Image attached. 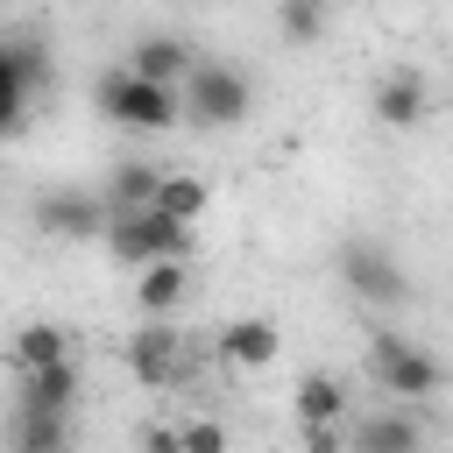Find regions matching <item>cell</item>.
I'll list each match as a JSON object with an SVG mask.
<instances>
[{"label": "cell", "instance_id": "6da1fadb", "mask_svg": "<svg viewBox=\"0 0 453 453\" xmlns=\"http://www.w3.org/2000/svg\"><path fill=\"white\" fill-rule=\"evenodd\" d=\"M92 99H99V113H106L113 127H134V134H170V127L184 120V85L142 78V71H127V64L99 71Z\"/></svg>", "mask_w": 453, "mask_h": 453}, {"label": "cell", "instance_id": "7a4b0ae2", "mask_svg": "<svg viewBox=\"0 0 453 453\" xmlns=\"http://www.w3.org/2000/svg\"><path fill=\"white\" fill-rule=\"evenodd\" d=\"M368 375H375V389L382 396H396V403H425V396H439L446 389V361L432 354V347H418V340H403V333H368Z\"/></svg>", "mask_w": 453, "mask_h": 453}, {"label": "cell", "instance_id": "3957f363", "mask_svg": "<svg viewBox=\"0 0 453 453\" xmlns=\"http://www.w3.org/2000/svg\"><path fill=\"white\" fill-rule=\"evenodd\" d=\"M106 248H113V262H127V269H149V262H163V255H191V219H177V212H163V205L113 212V226H106Z\"/></svg>", "mask_w": 453, "mask_h": 453}, {"label": "cell", "instance_id": "277c9868", "mask_svg": "<svg viewBox=\"0 0 453 453\" xmlns=\"http://www.w3.org/2000/svg\"><path fill=\"white\" fill-rule=\"evenodd\" d=\"M255 113V85L234 64H198L184 78V127H241Z\"/></svg>", "mask_w": 453, "mask_h": 453}, {"label": "cell", "instance_id": "5b68a950", "mask_svg": "<svg viewBox=\"0 0 453 453\" xmlns=\"http://www.w3.org/2000/svg\"><path fill=\"white\" fill-rule=\"evenodd\" d=\"M333 262H340V283H347L361 304H375V311H396V304L411 297V276H403V262H396L382 241H361V234H354V241H340Z\"/></svg>", "mask_w": 453, "mask_h": 453}, {"label": "cell", "instance_id": "8992f818", "mask_svg": "<svg viewBox=\"0 0 453 453\" xmlns=\"http://www.w3.org/2000/svg\"><path fill=\"white\" fill-rule=\"evenodd\" d=\"M127 375H134L142 389H170V382L191 375V354H184L177 319H149L142 333H127Z\"/></svg>", "mask_w": 453, "mask_h": 453}, {"label": "cell", "instance_id": "52a82bcc", "mask_svg": "<svg viewBox=\"0 0 453 453\" xmlns=\"http://www.w3.org/2000/svg\"><path fill=\"white\" fill-rule=\"evenodd\" d=\"M35 226L57 234V241H106L113 198L106 191H42L35 198Z\"/></svg>", "mask_w": 453, "mask_h": 453}, {"label": "cell", "instance_id": "ba28073f", "mask_svg": "<svg viewBox=\"0 0 453 453\" xmlns=\"http://www.w3.org/2000/svg\"><path fill=\"white\" fill-rule=\"evenodd\" d=\"M347 453H425V411L418 403H382L347 425Z\"/></svg>", "mask_w": 453, "mask_h": 453}, {"label": "cell", "instance_id": "9c48e42d", "mask_svg": "<svg viewBox=\"0 0 453 453\" xmlns=\"http://www.w3.org/2000/svg\"><path fill=\"white\" fill-rule=\"evenodd\" d=\"M0 71H7V127H21L28 120V99L42 92V78H50V57H42V42L35 35H7L0 42Z\"/></svg>", "mask_w": 453, "mask_h": 453}, {"label": "cell", "instance_id": "30bf717a", "mask_svg": "<svg viewBox=\"0 0 453 453\" xmlns=\"http://www.w3.org/2000/svg\"><path fill=\"white\" fill-rule=\"evenodd\" d=\"M212 354L226 361V368H269L276 354H283V326L276 319H226L219 326V340H212Z\"/></svg>", "mask_w": 453, "mask_h": 453}, {"label": "cell", "instance_id": "8fae6325", "mask_svg": "<svg viewBox=\"0 0 453 453\" xmlns=\"http://www.w3.org/2000/svg\"><path fill=\"white\" fill-rule=\"evenodd\" d=\"M368 113H375L382 127H418V120L432 113V85H425L418 71H382V78H375Z\"/></svg>", "mask_w": 453, "mask_h": 453}, {"label": "cell", "instance_id": "7c38bea8", "mask_svg": "<svg viewBox=\"0 0 453 453\" xmlns=\"http://www.w3.org/2000/svg\"><path fill=\"white\" fill-rule=\"evenodd\" d=\"M14 403H21V411H64V418H71V403H78V368H71V361L21 368V382H14Z\"/></svg>", "mask_w": 453, "mask_h": 453}, {"label": "cell", "instance_id": "4fadbf2b", "mask_svg": "<svg viewBox=\"0 0 453 453\" xmlns=\"http://www.w3.org/2000/svg\"><path fill=\"white\" fill-rule=\"evenodd\" d=\"M127 71L163 78V85H184V78L198 71V57H191V42H184V35H142V42L127 50Z\"/></svg>", "mask_w": 453, "mask_h": 453}, {"label": "cell", "instance_id": "5bb4252c", "mask_svg": "<svg viewBox=\"0 0 453 453\" xmlns=\"http://www.w3.org/2000/svg\"><path fill=\"white\" fill-rule=\"evenodd\" d=\"M184 290H191V269H184V255H163V262H149V269H142V283H134V304H142L149 319H170V311L184 304Z\"/></svg>", "mask_w": 453, "mask_h": 453}, {"label": "cell", "instance_id": "9a60e30c", "mask_svg": "<svg viewBox=\"0 0 453 453\" xmlns=\"http://www.w3.org/2000/svg\"><path fill=\"white\" fill-rule=\"evenodd\" d=\"M163 177H170V170H156V163H142V156L113 163V177H106V198H113V212H142V205H156Z\"/></svg>", "mask_w": 453, "mask_h": 453}, {"label": "cell", "instance_id": "2e32d148", "mask_svg": "<svg viewBox=\"0 0 453 453\" xmlns=\"http://www.w3.org/2000/svg\"><path fill=\"white\" fill-rule=\"evenodd\" d=\"M290 411H297V425H326V418H347V389H340V375H326V368L297 375V389H290Z\"/></svg>", "mask_w": 453, "mask_h": 453}, {"label": "cell", "instance_id": "e0dca14e", "mask_svg": "<svg viewBox=\"0 0 453 453\" xmlns=\"http://www.w3.org/2000/svg\"><path fill=\"white\" fill-rule=\"evenodd\" d=\"M14 453H71V418L64 411H21L14 403Z\"/></svg>", "mask_w": 453, "mask_h": 453}, {"label": "cell", "instance_id": "ac0fdd59", "mask_svg": "<svg viewBox=\"0 0 453 453\" xmlns=\"http://www.w3.org/2000/svg\"><path fill=\"white\" fill-rule=\"evenodd\" d=\"M50 361H71V333L50 326V319L21 326V333H14V368H50Z\"/></svg>", "mask_w": 453, "mask_h": 453}, {"label": "cell", "instance_id": "d6986e66", "mask_svg": "<svg viewBox=\"0 0 453 453\" xmlns=\"http://www.w3.org/2000/svg\"><path fill=\"white\" fill-rule=\"evenodd\" d=\"M276 35L283 42H319L326 35V0H276Z\"/></svg>", "mask_w": 453, "mask_h": 453}, {"label": "cell", "instance_id": "ffe728a7", "mask_svg": "<svg viewBox=\"0 0 453 453\" xmlns=\"http://www.w3.org/2000/svg\"><path fill=\"white\" fill-rule=\"evenodd\" d=\"M156 205H163V212H177V219H198V212L212 205V191H205L198 177H184V170H170V177H163V191H156Z\"/></svg>", "mask_w": 453, "mask_h": 453}, {"label": "cell", "instance_id": "44dd1931", "mask_svg": "<svg viewBox=\"0 0 453 453\" xmlns=\"http://www.w3.org/2000/svg\"><path fill=\"white\" fill-rule=\"evenodd\" d=\"M297 446H304V453H347V418H326V425H297Z\"/></svg>", "mask_w": 453, "mask_h": 453}, {"label": "cell", "instance_id": "7402d4cb", "mask_svg": "<svg viewBox=\"0 0 453 453\" xmlns=\"http://www.w3.org/2000/svg\"><path fill=\"white\" fill-rule=\"evenodd\" d=\"M184 453H226V425L219 418H191L184 425Z\"/></svg>", "mask_w": 453, "mask_h": 453}, {"label": "cell", "instance_id": "603a6c76", "mask_svg": "<svg viewBox=\"0 0 453 453\" xmlns=\"http://www.w3.org/2000/svg\"><path fill=\"white\" fill-rule=\"evenodd\" d=\"M134 446H142V453H184V425H142Z\"/></svg>", "mask_w": 453, "mask_h": 453}, {"label": "cell", "instance_id": "cb8c5ba5", "mask_svg": "<svg viewBox=\"0 0 453 453\" xmlns=\"http://www.w3.org/2000/svg\"><path fill=\"white\" fill-rule=\"evenodd\" d=\"M326 7H361V0H326Z\"/></svg>", "mask_w": 453, "mask_h": 453}]
</instances>
